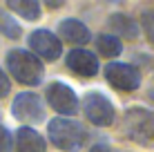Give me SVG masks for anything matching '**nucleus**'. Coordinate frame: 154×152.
<instances>
[{"instance_id":"nucleus-1","label":"nucleus","mask_w":154,"mask_h":152,"mask_svg":"<svg viewBox=\"0 0 154 152\" xmlns=\"http://www.w3.org/2000/svg\"><path fill=\"white\" fill-rule=\"evenodd\" d=\"M47 132H49V141L56 148L67 152L85 148V143L89 139L85 125H81L78 121H72V119H51L47 125Z\"/></svg>"},{"instance_id":"nucleus-2","label":"nucleus","mask_w":154,"mask_h":152,"mask_svg":"<svg viewBox=\"0 0 154 152\" xmlns=\"http://www.w3.org/2000/svg\"><path fill=\"white\" fill-rule=\"evenodd\" d=\"M123 132L134 143L154 148V112L145 107H130L123 114Z\"/></svg>"},{"instance_id":"nucleus-3","label":"nucleus","mask_w":154,"mask_h":152,"mask_svg":"<svg viewBox=\"0 0 154 152\" xmlns=\"http://www.w3.org/2000/svg\"><path fill=\"white\" fill-rule=\"evenodd\" d=\"M7 67L11 72V76L23 85H40L42 76H45V67L38 60V56H34L27 49H11L7 54Z\"/></svg>"},{"instance_id":"nucleus-4","label":"nucleus","mask_w":154,"mask_h":152,"mask_svg":"<svg viewBox=\"0 0 154 152\" xmlns=\"http://www.w3.org/2000/svg\"><path fill=\"white\" fill-rule=\"evenodd\" d=\"M83 110H85V119H87L89 123L98 125V128H107V125H112L114 119H116L112 101H109L105 94H100V92L85 94Z\"/></svg>"},{"instance_id":"nucleus-5","label":"nucleus","mask_w":154,"mask_h":152,"mask_svg":"<svg viewBox=\"0 0 154 152\" xmlns=\"http://www.w3.org/2000/svg\"><path fill=\"white\" fill-rule=\"evenodd\" d=\"M11 114L18 121H25V123H40L45 119V105H42L38 94L20 92V94H16V98L11 103Z\"/></svg>"},{"instance_id":"nucleus-6","label":"nucleus","mask_w":154,"mask_h":152,"mask_svg":"<svg viewBox=\"0 0 154 152\" xmlns=\"http://www.w3.org/2000/svg\"><path fill=\"white\" fill-rule=\"evenodd\" d=\"M105 78L121 92H132L141 85V72L130 63H109L105 65Z\"/></svg>"},{"instance_id":"nucleus-7","label":"nucleus","mask_w":154,"mask_h":152,"mask_svg":"<svg viewBox=\"0 0 154 152\" xmlns=\"http://www.w3.org/2000/svg\"><path fill=\"white\" fill-rule=\"evenodd\" d=\"M29 47H31V54L34 56H40L45 60H56L63 51V45L58 40L56 34H51L49 29H36L31 31L29 36Z\"/></svg>"},{"instance_id":"nucleus-8","label":"nucleus","mask_w":154,"mask_h":152,"mask_svg":"<svg viewBox=\"0 0 154 152\" xmlns=\"http://www.w3.org/2000/svg\"><path fill=\"white\" fill-rule=\"evenodd\" d=\"M47 101H49V105L54 107L58 114L72 116L78 110V96L74 94L72 87H67L65 83H60V81L49 83V87H47Z\"/></svg>"},{"instance_id":"nucleus-9","label":"nucleus","mask_w":154,"mask_h":152,"mask_svg":"<svg viewBox=\"0 0 154 152\" xmlns=\"http://www.w3.org/2000/svg\"><path fill=\"white\" fill-rule=\"evenodd\" d=\"M67 67L78 76H96L98 74V58L87 49H72L67 54Z\"/></svg>"},{"instance_id":"nucleus-10","label":"nucleus","mask_w":154,"mask_h":152,"mask_svg":"<svg viewBox=\"0 0 154 152\" xmlns=\"http://www.w3.org/2000/svg\"><path fill=\"white\" fill-rule=\"evenodd\" d=\"M58 31H60V36L67 40V43L72 45H87L89 40H92V31L85 23L76 18H67V20H60V25H58Z\"/></svg>"},{"instance_id":"nucleus-11","label":"nucleus","mask_w":154,"mask_h":152,"mask_svg":"<svg viewBox=\"0 0 154 152\" xmlns=\"http://www.w3.org/2000/svg\"><path fill=\"white\" fill-rule=\"evenodd\" d=\"M47 143L36 130L20 128L16 132V152H45Z\"/></svg>"},{"instance_id":"nucleus-12","label":"nucleus","mask_w":154,"mask_h":152,"mask_svg":"<svg viewBox=\"0 0 154 152\" xmlns=\"http://www.w3.org/2000/svg\"><path fill=\"white\" fill-rule=\"evenodd\" d=\"M107 27L109 29H114L116 34H121L123 38H130V40H134L136 36H139V23H136L134 18H130V16H125V14H114V16H109V20H107Z\"/></svg>"},{"instance_id":"nucleus-13","label":"nucleus","mask_w":154,"mask_h":152,"mask_svg":"<svg viewBox=\"0 0 154 152\" xmlns=\"http://www.w3.org/2000/svg\"><path fill=\"white\" fill-rule=\"evenodd\" d=\"M7 7L16 11L20 16V18L25 20H38L40 18V2H36V0H9Z\"/></svg>"},{"instance_id":"nucleus-14","label":"nucleus","mask_w":154,"mask_h":152,"mask_svg":"<svg viewBox=\"0 0 154 152\" xmlns=\"http://www.w3.org/2000/svg\"><path fill=\"white\" fill-rule=\"evenodd\" d=\"M96 45H98V51L103 56H119L121 51H123V45H121V40H119V36H114V34H100L98 38H96Z\"/></svg>"},{"instance_id":"nucleus-15","label":"nucleus","mask_w":154,"mask_h":152,"mask_svg":"<svg viewBox=\"0 0 154 152\" xmlns=\"http://www.w3.org/2000/svg\"><path fill=\"white\" fill-rule=\"evenodd\" d=\"M0 31H2L7 38H18L20 36V25L14 20V16H9L7 11L0 9Z\"/></svg>"},{"instance_id":"nucleus-16","label":"nucleus","mask_w":154,"mask_h":152,"mask_svg":"<svg viewBox=\"0 0 154 152\" xmlns=\"http://www.w3.org/2000/svg\"><path fill=\"white\" fill-rule=\"evenodd\" d=\"M141 29L145 31V36L150 38V43H154V9H147L141 16Z\"/></svg>"},{"instance_id":"nucleus-17","label":"nucleus","mask_w":154,"mask_h":152,"mask_svg":"<svg viewBox=\"0 0 154 152\" xmlns=\"http://www.w3.org/2000/svg\"><path fill=\"white\" fill-rule=\"evenodd\" d=\"M14 148V137L5 125H0V152H11Z\"/></svg>"},{"instance_id":"nucleus-18","label":"nucleus","mask_w":154,"mask_h":152,"mask_svg":"<svg viewBox=\"0 0 154 152\" xmlns=\"http://www.w3.org/2000/svg\"><path fill=\"white\" fill-rule=\"evenodd\" d=\"M9 90H11V83H9L7 74L2 72V67H0V98H2V96H7Z\"/></svg>"},{"instance_id":"nucleus-19","label":"nucleus","mask_w":154,"mask_h":152,"mask_svg":"<svg viewBox=\"0 0 154 152\" xmlns=\"http://www.w3.org/2000/svg\"><path fill=\"white\" fill-rule=\"evenodd\" d=\"M89 152H116V150H112L109 145H103V143H96V145H92V150Z\"/></svg>"},{"instance_id":"nucleus-20","label":"nucleus","mask_w":154,"mask_h":152,"mask_svg":"<svg viewBox=\"0 0 154 152\" xmlns=\"http://www.w3.org/2000/svg\"><path fill=\"white\" fill-rule=\"evenodd\" d=\"M150 96H152V98H154V90H152V92H150Z\"/></svg>"}]
</instances>
